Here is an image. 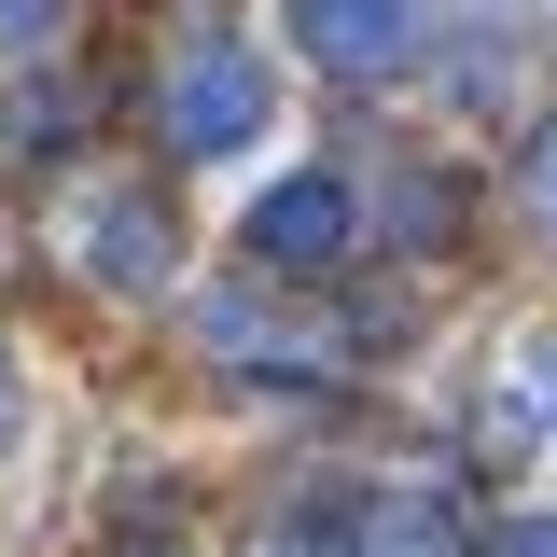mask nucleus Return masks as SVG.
I'll list each match as a JSON object with an SVG mask.
<instances>
[{
    "label": "nucleus",
    "instance_id": "obj_12",
    "mask_svg": "<svg viewBox=\"0 0 557 557\" xmlns=\"http://www.w3.org/2000/svg\"><path fill=\"white\" fill-rule=\"evenodd\" d=\"M153 557H168V544H153Z\"/></svg>",
    "mask_w": 557,
    "mask_h": 557
},
{
    "label": "nucleus",
    "instance_id": "obj_9",
    "mask_svg": "<svg viewBox=\"0 0 557 557\" xmlns=\"http://www.w3.org/2000/svg\"><path fill=\"white\" fill-rule=\"evenodd\" d=\"M487 557H557V516H502V530H487Z\"/></svg>",
    "mask_w": 557,
    "mask_h": 557
},
{
    "label": "nucleus",
    "instance_id": "obj_11",
    "mask_svg": "<svg viewBox=\"0 0 557 557\" xmlns=\"http://www.w3.org/2000/svg\"><path fill=\"white\" fill-rule=\"evenodd\" d=\"M530 376H544V405H557V335H544V348H530Z\"/></svg>",
    "mask_w": 557,
    "mask_h": 557
},
{
    "label": "nucleus",
    "instance_id": "obj_4",
    "mask_svg": "<svg viewBox=\"0 0 557 557\" xmlns=\"http://www.w3.org/2000/svg\"><path fill=\"white\" fill-rule=\"evenodd\" d=\"M293 42L348 84H391L418 57V0H293Z\"/></svg>",
    "mask_w": 557,
    "mask_h": 557
},
{
    "label": "nucleus",
    "instance_id": "obj_6",
    "mask_svg": "<svg viewBox=\"0 0 557 557\" xmlns=\"http://www.w3.org/2000/svg\"><path fill=\"white\" fill-rule=\"evenodd\" d=\"M70 139V84H14L0 98V153H57Z\"/></svg>",
    "mask_w": 557,
    "mask_h": 557
},
{
    "label": "nucleus",
    "instance_id": "obj_10",
    "mask_svg": "<svg viewBox=\"0 0 557 557\" xmlns=\"http://www.w3.org/2000/svg\"><path fill=\"white\" fill-rule=\"evenodd\" d=\"M14 418H28V376H14V348H0V446H14Z\"/></svg>",
    "mask_w": 557,
    "mask_h": 557
},
{
    "label": "nucleus",
    "instance_id": "obj_2",
    "mask_svg": "<svg viewBox=\"0 0 557 557\" xmlns=\"http://www.w3.org/2000/svg\"><path fill=\"white\" fill-rule=\"evenodd\" d=\"M70 265L98 278V293H168L182 237H168V209L139 196V182H98V196H70Z\"/></svg>",
    "mask_w": 557,
    "mask_h": 557
},
{
    "label": "nucleus",
    "instance_id": "obj_8",
    "mask_svg": "<svg viewBox=\"0 0 557 557\" xmlns=\"http://www.w3.org/2000/svg\"><path fill=\"white\" fill-rule=\"evenodd\" d=\"M70 0H0V57H28V42H57Z\"/></svg>",
    "mask_w": 557,
    "mask_h": 557
},
{
    "label": "nucleus",
    "instance_id": "obj_7",
    "mask_svg": "<svg viewBox=\"0 0 557 557\" xmlns=\"http://www.w3.org/2000/svg\"><path fill=\"white\" fill-rule=\"evenodd\" d=\"M516 196H530V223H544V237H557V112H544V126H530V153H516Z\"/></svg>",
    "mask_w": 557,
    "mask_h": 557
},
{
    "label": "nucleus",
    "instance_id": "obj_3",
    "mask_svg": "<svg viewBox=\"0 0 557 557\" xmlns=\"http://www.w3.org/2000/svg\"><path fill=\"white\" fill-rule=\"evenodd\" d=\"M251 265H293V278H321V265H348V237H362V196H348L335 168H293V182H265L251 196Z\"/></svg>",
    "mask_w": 557,
    "mask_h": 557
},
{
    "label": "nucleus",
    "instance_id": "obj_5",
    "mask_svg": "<svg viewBox=\"0 0 557 557\" xmlns=\"http://www.w3.org/2000/svg\"><path fill=\"white\" fill-rule=\"evenodd\" d=\"M362 557H460V516L432 487H376L362 502Z\"/></svg>",
    "mask_w": 557,
    "mask_h": 557
},
{
    "label": "nucleus",
    "instance_id": "obj_1",
    "mask_svg": "<svg viewBox=\"0 0 557 557\" xmlns=\"http://www.w3.org/2000/svg\"><path fill=\"white\" fill-rule=\"evenodd\" d=\"M153 112H168V139H182V153H251V139L278 126L265 42H251V28H223V14H209V28H182V42H168V98H153Z\"/></svg>",
    "mask_w": 557,
    "mask_h": 557
}]
</instances>
